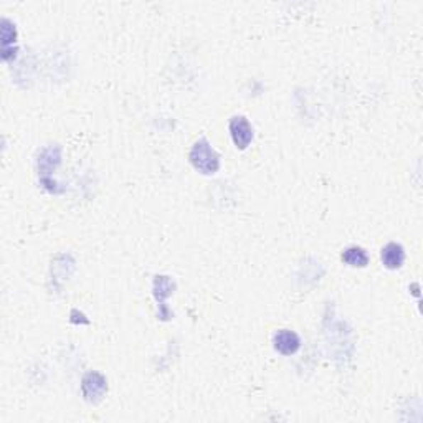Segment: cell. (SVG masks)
Wrapping results in <instances>:
<instances>
[{"mask_svg": "<svg viewBox=\"0 0 423 423\" xmlns=\"http://www.w3.org/2000/svg\"><path fill=\"white\" fill-rule=\"evenodd\" d=\"M60 164H62V148H60V145L52 144L40 150L38 159H37L40 184H42L43 187L52 194L63 192V189H60L58 184L55 182L52 177Z\"/></svg>", "mask_w": 423, "mask_h": 423, "instance_id": "obj_1", "label": "cell"}, {"mask_svg": "<svg viewBox=\"0 0 423 423\" xmlns=\"http://www.w3.org/2000/svg\"><path fill=\"white\" fill-rule=\"evenodd\" d=\"M189 160L192 167L202 175L216 174L221 165L220 154L211 148V144L205 138L195 141L192 148H190Z\"/></svg>", "mask_w": 423, "mask_h": 423, "instance_id": "obj_2", "label": "cell"}, {"mask_svg": "<svg viewBox=\"0 0 423 423\" xmlns=\"http://www.w3.org/2000/svg\"><path fill=\"white\" fill-rule=\"evenodd\" d=\"M108 392V380L97 370H89L82 379V395L89 404H98Z\"/></svg>", "mask_w": 423, "mask_h": 423, "instance_id": "obj_3", "label": "cell"}, {"mask_svg": "<svg viewBox=\"0 0 423 423\" xmlns=\"http://www.w3.org/2000/svg\"><path fill=\"white\" fill-rule=\"evenodd\" d=\"M229 131H230V138L234 141L235 148L238 150H245L250 148V144L253 143L255 138V131L253 126L245 116H234L229 123Z\"/></svg>", "mask_w": 423, "mask_h": 423, "instance_id": "obj_4", "label": "cell"}, {"mask_svg": "<svg viewBox=\"0 0 423 423\" xmlns=\"http://www.w3.org/2000/svg\"><path fill=\"white\" fill-rule=\"evenodd\" d=\"M273 349L278 354L290 357L301 349V337L298 332L291 329H280L273 336Z\"/></svg>", "mask_w": 423, "mask_h": 423, "instance_id": "obj_5", "label": "cell"}, {"mask_svg": "<svg viewBox=\"0 0 423 423\" xmlns=\"http://www.w3.org/2000/svg\"><path fill=\"white\" fill-rule=\"evenodd\" d=\"M174 288H175V283L172 280L169 278V276H155L154 278V298L158 301L160 309H159V316L160 319H169L170 317V311L165 308V300L169 298L170 295L174 293Z\"/></svg>", "mask_w": 423, "mask_h": 423, "instance_id": "obj_6", "label": "cell"}, {"mask_svg": "<svg viewBox=\"0 0 423 423\" xmlns=\"http://www.w3.org/2000/svg\"><path fill=\"white\" fill-rule=\"evenodd\" d=\"M380 260L387 270H400L405 263L404 246L400 243H395V241H390V243H387L382 248Z\"/></svg>", "mask_w": 423, "mask_h": 423, "instance_id": "obj_7", "label": "cell"}, {"mask_svg": "<svg viewBox=\"0 0 423 423\" xmlns=\"http://www.w3.org/2000/svg\"><path fill=\"white\" fill-rule=\"evenodd\" d=\"M341 260L342 263H346L347 266H352V268H366L369 265V253L362 248V246L352 245L347 246L346 250H342L341 253Z\"/></svg>", "mask_w": 423, "mask_h": 423, "instance_id": "obj_8", "label": "cell"}, {"mask_svg": "<svg viewBox=\"0 0 423 423\" xmlns=\"http://www.w3.org/2000/svg\"><path fill=\"white\" fill-rule=\"evenodd\" d=\"M2 40H4V48L7 47V45L12 42L15 43V40H17V30H15V25H12L9 22L7 18L4 20V28H2Z\"/></svg>", "mask_w": 423, "mask_h": 423, "instance_id": "obj_9", "label": "cell"}]
</instances>
